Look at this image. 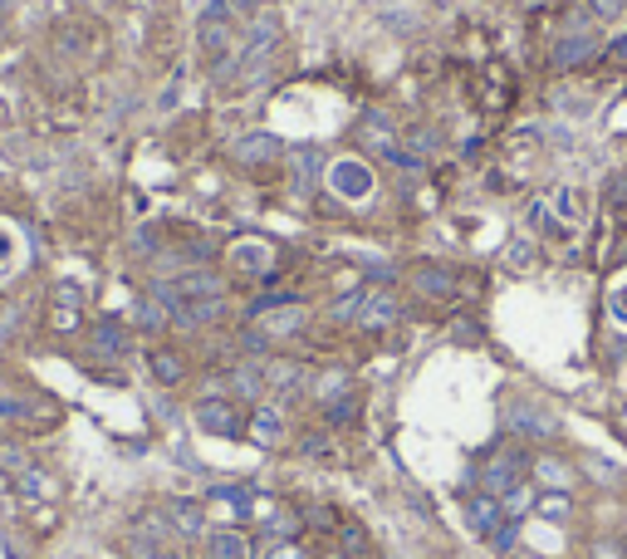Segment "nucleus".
Wrapping results in <instances>:
<instances>
[{
  "label": "nucleus",
  "mask_w": 627,
  "mask_h": 559,
  "mask_svg": "<svg viewBox=\"0 0 627 559\" xmlns=\"http://www.w3.org/2000/svg\"><path fill=\"white\" fill-rule=\"evenodd\" d=\"M476 476H480V490H485V496L505 500L515 486H525V476H529V457H525L519 447H500V451H490L485 466H480Z\"/></svg>",
  "instance_id": "1"
},
{
  "label": "nucleus",
  "mask_w": 627,
  "mask_h": 559,
  "mask_svg": "<svg viewBox=\"0 0 627 559\" xmlns=\"http://www.w3.org/2000/svg\"><path fill=\"white\" fill-rule=\"evenodd\" d=\"M192 422L201 432H211V437H245V412L235 398H225V392H206V398H196L192 408Z\"/></svg>",
  "instance_id": "2"
},
{
  "label": "nucleus",
  "mask_w": 627,
  "mask_h": 559,
  "mask_svg": "<svg viewBox=\"0 0 627 559\" xmlns=\"http://www.w3.org/2000/svg\"><path fill=\"white\" fill-rule=\"evenodd\" d=\"M353 147L358 153H372V157H382V162H397L402 157V133H397V123H392L388 113H358V123H353Z\"/></svg>",
  "instance_id": "3"
},
{
  "label": "nucleus",
  "mask_w": 627,
  "mask_h": 559,
  "mask_svg": "<svg viewBox=\"0 0 627 559\" xmlns=\"http://www.w3.org/2000/svg\"><path fill=\"white\" fill-rule=\"evenodd\" d=\"M323 182H329V192L339 196V202H368L372 167L362 162V157H333V162L323 167Z\"/></svg>",
  "instance_id": "4"
},
{
  "label": "nucleus",
  "mask_w": 627,
  "mask_h": 559,
  "mask_svg": "<svg viewBox=\"0 0 627 559\" xmlns=\"http://www.w3.org/2000/svg\"><path fill=\"white\" fill-rule=\"evenodd\" d=\"M505 427H509V437H534V441L558 437V417L549 408H539V402H529V398L505 402Z\"/></svg>",
  "instance_id": "5"
},
{
  "label": "nucleus",
  "mask_w": 627,
  "mask_h": 559,
  "mask_svg": "<svg viewBox=\"0 0 627 559\" xmlns=\"http://www.w3.org/2000/svg\"><path fill=\"white\" fill-rule=\"evenodd\" d=\"M284 157V143L274 133H245L231 143V162L235 167H270Z\"/></svg>",
  "instance_id": "6"
},
{
  "label": "nucleus",
  "mask_w": 627,
  "mask_h": 559,
  "mask_svg": "<svg viewBox=\"0 0 627 559\" xmlns=\"http://www.w3.org/2000/svg\"><path fill=\"white\" fill-rule=\"evenodd\" d=\"M162 515H167V525H172L176 539H201V535H206V506H201V500L172 496V500L162 506Z\"/></svg>",
  "instance_id": "7"
},
{
  "label": "nucleus",
  "mask_w": 627,
  "mask_h": 559,
  "mask_svg": "<svg viewBox=\"0 0 627 559\" xmlns=\"http://www.w3.org/2000/svg\"><path fill=\"white\" fill-rule=\"evenodd\" d=\"M598 54V35L593 29H568L564 39H558L554 49H549V64L564 74V69H578V64H588V59Z\"/></svg>",
  "instance_id": "8"
},
{
  "label": "nucleus",
  "mask_w": 627,
  "mask_h": 559,
  "mask_svg": "<svg viewBox=\"0 0 627 559\" xmlns=\"http://www.w3.org/2000/svg\"><path fill=\"white\" fill-rule=\"evenodd\" d=\"M466 525H470V535L490 539L500 525H505V506H500L495 496H485V490H476V496L466 500Z\"/></svg>",
  "instance_id": "9"
},
{
  "label": "nucleus",
  "mask_w": 627,
  "mask_h": 559,
  "mask_svg": "<svg viewBox=\"0 0 627 559\" xmlns=\"http://www.w3.org/2000/svg\"><path fill=\"white\" fill-rule=\"evenodd\" d=\"M231 265L241 275H250V280H270L274 275V251L260 241H235L231 245Z\"/></svg>",
  "instance_id": "10"
},
{
  "label": "nucleus",
  "mask_w": 627,
  "mask_h": 559,
  "mask_svg": "<svg viewBox=\"0 0 627 559\" xmlns=\"http://www.w3.org/2000/svg\"><path fill=\"white\" fill-rule=\"evenodd\" d=\"M245 437L255 441V447H280L284 441V412L280 408H270V402H260V408L250 412V422H245Z\"/></svg>",
  "instance_id": "11"
},
{
  "label": "nucleus",
  "mask_w": 627,
  "mask_h": 559,
  "mask_svg": "<svg viewBox=\"0 0 627 559\" xmlns=\"http://www.w3.org/2000/svg\"><path fill=\"white\" fill-rule=\"evenodd\" d=\"M397 314H402V304H397V294L392 290H368V300H362V314H358V329H392L397 324Z\"/></svg>",
  "instance_id": "12"
},
{
  "label": "nucleus",
  "mask_w": 627,
  "mask_h": 559,
  "mask_svg": "<svg viewBox=\"0 0 627 559\" xmlns=\"http://www.w3.org/2000/svg\"><path fill=\"white\" fill-rule=\"evenodd\" d=\"M221 388H231L235 402H260L265 398V363H235Z\"/></svg>",
  "instance_id": "13"
},
{
  "label": "nucleus",
  "mask_w": 627,
  "mask_h": 559,
  "mask_svg": "<svg viewBox=\"0 0 627 559\" xmlns=\"http://www.w3.org/2000/svg\"><path fill=\"white\" fill-rule=\"evenodd\" d=\"M411 284H417L421 300H456V290H460V280L446 265H421V270H411Z\"/></svg>",
  "instance_id": "14"
},
{
  "label": "nucleus",
  "mask_w": 627,
  "mask_h": 559,
  "mask_svg": "<svg viewBox=\"0 0 627 559\" xmlns=\"http://www.w3.org/2000/svg\"><path fill=\"white\" fill-rule=\"evenodd\" d=\"M147 373L157 388H182L186 382V359L176 349H147Z\"/></svg>",
  "instance_id": "15"
},
{
  "label": "nucleus",
  "mask_w": 627,
  "mask_h": 559,
  "mask_svg": "<svg viewBox=\"0 0 627 559\" xmlns=\"http://www.w3.org/2000/svg\"><path fill=\"white\" fill-rule=\"evenodd\" d=\"M529 476H534L544 490H574L578 471L568 466L564 457H534V461H529Z\"/></svg>",
  "instance_id": "16"
},
{
  "label": "nucleus",
  "mask_w": 627,
  "mask_h": 559,
  "mask_svg": "<svg viewBox=\"0 0 627 559\" xmlns=\"http://www.w3.org/2000/svg\"><path fill=\"white\" fill-rule=\"evenodd\" d=\"M206 555L211 559H250V539H245V530H235V525L206 530Z\"/></svg>",
  "instance_id": "17"
},
{
  "label": "nucleus",
  "mask_w": 627,
  "mask_h": 559,
  "mask_svg": "<svg viewBox=\"0 0 627 559\" xmlns=\"http://www.w3.org/2000/svg\"><path fill=\"white\" fill-rule=\"evenodd\" d=\"M94 349L103 353V359H123V353L133 349V333H127V324H118V319H98L94 324Z\"/></svg>",
  "instance_id": "18"
},
{
  "label": "nucleus",
  "mask_w": 627,
  "mask_h": 559,
  "mask_svg": "<svg viewBox=\"0 0 627 559\" xmlns=\"http://www.w3.org/2000/svg\"><path fill=\"white\" fill-rule=\"evenodd\" d=\"M304 329V309L299 304H284V309H270L260 319V339L265 343H274V339H290V333H299Z\"/></svg>",
  "instance_id": "19"
},
{
  "label": "nucleus",
  "mask_w": 627,
  "mask_h": 559,
  "mask_svg": "<svg viewBox=\"0 0 627 559\" xmlns=\"http://www.w3.org/2000/svg\"><path fill=\"white\" fill-rule=\"evenodd\" d=\"M314 402H319V408H329V402H339L343 392H353V373L348 368H323L319 378H314Z\"/></svg>",
  "instance_id": "20"
},
{
  "label": "nucleus",
  "mask_w": 627,
  "mask_h": 559,
  "mask_svg": "<svg viewBox=\"0 0 627 559\" xmlns=\"http://www.w3.org/2000/svg\"><path fill=\"white\" fill-rule=\"evenodd\" d=\"M123 555H127V559H186L176 545H162V539L143 535V530H133V535L123 539Z\"/></svg>",
  "instance_id": "21"
},
{
  "label": "nucleus",
  "mask_w": 627,
  "mask_h": 559,
  "mask_svg": "<svg viewBox=\"0 0 627 559\" xmlns=\"http://www.w3.org/2000/svg\"><path fill=\"white\" fill-rule=\"evenodd\" d=\"M304 378H309V373H304L299 363H290V359H270V363H265V388H274V392H299Z\"/></svg>",
  "instance_id": "22"
},
{
  "label": "nucleus",
  "mask_w": 627,
  "mask_h": 559,
  "mask_svg": "<svg viewBox=\"0 0 627 559\" xmlns=\"http://www.w3.org/2000/svg\"><path fill=\"white\" fill-rule=\"evenodd\" d=\"M78 309H84V290H78L74 280H59L54 284V324L59 329H74Z\"/></svg>",
  "instance_id": "23"
},
{
  "label": "nucleus",
  "mask_w": 627,
  "mask_h": 559,
  "mask_svg": "<svg viewBox=\"0 0 627 559\" xmlns=\"http://www.w3.org/2000/svg\"><path fill=\"white\" fill-rule=\"evenodd\" d=\"M167 324H172V309H167V304L157 300V294H152V300H143V304H137V314H133V329H143V333H162Z\"/></svg>",
  "instance_id": "24"
},
{
  "label": "nucleus",
  "mask_w": 627,
  "mask_h": 559,
  "mask_svg": "<svg viewBox=\"0 0 627 559\" xmlns=\"http://www.w3.org/2000/svg\"><path fill=\"white\" fill-rule=\"evenodd\" d=\"M15 486H20V490H25V496H29V500H54V496H59V481H54V476H49V471H45V466H29V471H25V476H20V481H15Z\"/></svg>",
  "instance_id": "25"
},
{
  "label": "nucleus",
  "mask_w": 627,
  "mask_h": 559,
  "mask_svg": "<svg viewBox=\"0 0 627 559\" xmlns=\"http://www.w3.org/2000/svg\"><path fill=\"white\" fill-rule=\"evenodd\" d=\"M35 466V461H29V451L20 447V441H10V437H0V476H10V481H20L25 476V471Z\"/></svg>",
  "instance_id": "26"
},
{
  "label": "nucleus",
  "mask_w": 627,
  "mask_h": 559,
  "mask_svg": "<svg viewBox=\"0 0 627 559\" xmlns=\"http://www.w3.org/2000/svg\"><path fill=\"white\" fill-rule=\"evenodd\" d=\"M534 510L544 520H568V515H574V496H568V490H539Z\"/></svg>",
  "instance_id": "27"
},
{
  "label": "nucleus",
  "mask_w": 627,
  "mask_h": 559,
  "mask_svg": "<svg viewBox=\"0 0 627 559\" xmlns=\"http://www.w3.org/2000/svg\"><path fill=\"white\" fill-rule=\"evenodd\" d=\"M583 476H588V481H598V486H607V490H617V486L627 481L623 471H617L607 457H583Z\"/></svg>",
  "instance_id": "28"
},
{
  "label": "nucleus",
  "mask_w": 627,
  "mask_h": 559,
  "mask_svg": "<svg viewBox=\"0 0 627 559\" xmlns=\"http://www.w3.org/2000/svg\"><path fill=\"white\" fill-rule=\"evenodd\" d=\"M339 549H343L348 559H368V555H372L368 530H362V525H339Z\"/></svg>",
  "instance_id": "29"
},
{
  "label": "nucleus",
  "mask_w": 627,
  "mask_h": 559,
  "mask_svg": "<svg viewBox=\"0 0 627 559\" xmlns=\"http://www.w3.org/2000/svg\"><path fill=\"white\" fill-rule=\"evenodd\" d=\"M534 500H539V490L529 486V481H525V486H515V490H509L505 500H500V506H505V520H519V515H529V510H534Z\"/></svg>",
  "instance_id": "30"
},
{
  "label": "nucleus",
  "mask_w": 627,
  "mask_h": 559,
  "mask_svg": "<svg viewBox=\"0 0 627 559\" xmlns=\"http://www.w3.org/2000/svg\"><path fill=\"white\" fill-rule=\"evenodd\" d=\"M323 417H329V427H348V422L358 417V392H343L339 402H329V408H323Z\"/></svg>",
  "instance_id": "31"
},
{
  "label": "nucleus",
  "mask_w": 627,
  "mask_h": 559,
  "mask_svg": "<svg viewBox=\"0 0 627 559\" xmlns=\"http://www.w3.org/2000/svg\"><path fill=\"white\" fill-rule=\"evenodd\" d=\"M362 300H368V290H353V294H343V300L333 304V324H358Z\"/></svg>",
  "instance_id": "32"
},
{
  "label": "nucleus",
  "mask_w": 627,
  "mask_h": 559,
  "mask_svg": "<svg viewBox=\"0 0 627 559\" xmlns=\"http://www.w3.org/2000/svg\"><path fill=\"white\" fill-rule=\"evenodd\" d=\"M490 549H495V555H505V559L515 555V549H519V520H505V525L490 535Z\"/></svg>",
  "instance_id": "33"
},
{
  "label": "nucleus",
  "mask_w": 627,
  "mask_h": 559,
  "mask_svg": "<svg viewBox=\"0 0 627 559\" xmlns=\"http://www.w3.org/2000/svg\"><path fill=\"white\" fill-rule=\"evenodd\" d=\"M299 515H304V530H319V535L339 530V515H333L329 506H309V510H299Z\"/></svg>",
  "instance_id": "34"
},
{
  "label": "nucleus",
  "mask_w": 627,
  "mask_h": 559,
  "mask_svg": "<svg viewBox=\"0 0 627 559\" xmlns=\"http://www.w3.org/2000/svg\"><path fill=\"white\" fill-rule=\"evenodd\" d=\"M319 172V147L314 153H299V167H294V192L304 196V186H309V177Z\"/></svg>",
  "instance_id": "35"
},
{
  "label": "nucleus",
  "mask_w": 627,
  "mask_h": 559,
  "mask_svg": "<svg viewBox=\"0 0 627 559\" xmlns=\"http://www.w3.org/2000/svg\"><path fill=\"white\" fill-rule=\"evenodd\" d=\"M529 226H534V231H558V216L549 211V202H534L529 206Z\"/></svg>",
  "instance_id": "36"
},
{
  "label": "nucleus",
  "mask_w": 627,
  "mask_h": 559,
  "mask_svg": "<svg viewBox=\"0 0 627 559\" xmlns=\"http://www.w3.org/2000/svg\"><path fill=\"white\" fill-rule=\"evenodd\" d=\"M505 260L515 265V270H529V265H534V245H529V241H515V245L505 251Z\"/></svg>",
  "instance_id": "37"
},
{
  "label": "nucleus",
  "mask_w": 627,
  "mask_h": 559,
  "mask_svg": "<svg viewBox=\"0 0 627 559\" xmlns=\"http://www.w3.org/2000/svg\"><path fill=\"white\" fill-rule=\"evenodd\" d=\"M554 216H564V221H574V216H578V196H574V186H564V192L554 196Z\"/></svg>",
  "instance_id": "38"
},
{
  "label": "nucleus",
  "mask_w": 627,
  "mask_h": 559,
  "mask_svg": "<svg viewBox=\"0 0 627 559\" xmlns=\"http://www.w3.org/2000/svg\"><path fill=\"white\" fill-rule=\"evenodd\" d=\"M588 559H627V555L617 539H593V545H588Z\"/></svg>",
  "instance_id": "39"
},
{
  "label": "nucleus",
  "mask_w": 627,
  "mask_h": 559,
  "mask_svg": "<svg viewBox=\"0 0 627 559\" xmlns=\"http://www.w3.org/2000/svg\"><path fill=\"white\" fill-rule=\"evenodd\" d=\"M299 451L304 457H329V437H323V432H309V437H299Z\"/></svg>",
  "instance_id": "40"
},
{
  "label": "nucleus",
  "mask_w": 627,
  "mask_h": 559,
  "mask_svg": "<svg viewBox=\"0 0 627 559\" xmlns=\"http://www.w3.org/2000/svg\"><path fill=\"white\" fill-rule=\"evenodd\" d=\"M270 559H309V555L299 549V539H274V545H270Z\"/></svg>",
  "instance_id": "41"
},
{
  "label": "nucleus",
  "mask_w": 627,
  "mask_h": 559,
  "mask_svg": "<svg viewBox=\"0 0 627 559\" xmlns=\"http://www.w3.org/2000/svg\"><path fill=\"white\" fill-rule=\"evenodd\" d=\"M607 309H613L617 324H627V284H617V290L607 294Z\"/></svg>",
  "instance_id": "42"
},
{
  "label": "nucleus",
  "mask_w": 627,
  "mask_h": 559,
  "mask_svg": "<svg viewBox=\"0 0 627 559\" xmlns=\"http://www.w3.org/2000/svg\"><path fill=\"white\" fill-rule=\"evenodd\" d=\"M451 339H456V343H480V324L456 319V329H451Z\"/></svg>",
  "instance_id": "43"
},
{
  "label": "nucleus",
  "mask_w": 627,
  "mask_h": 559,
  "mask_svg": "<svg viewBox=\"0 0 627 559\" xmlns=\"http://www.w3.org/2000/svg\"><path fill=\"white\" fill-rule=\"evenodd\" d=\"M607 64H627V35H617L613 45H607Z\"/></svg>",
  "instance_id": "44"
},
{
  "label": "nucleus",
  "mask_w": 627,
  "mask_h": 559,
  "mask_svg": "<svg viewBox=\"0 0 627 559\" xmlns=\"http://www.w3.org/2000/svg\"><path fill=\"white\" fill-rule=\"evenodd\" d=\"M588 5L598 10L603 20H613V15H623V0H588Z\"/></svg>",
  "instance_id": "45"
},
{
  "label": "nucleus",
  "mask_w": 627,
  "mask_h": 559,
  "mask_svg": "<svg viewBox=\"0 0 627 559\" xmlns=\"http://www.w3.org/2000/svg\"><path fill=\"white\" fill-rule=\"evenodd\" d=\"M225 5H231V20H235V15H255V10H260V0H225Z\"/></svg>",
  "instance_id": "46"
},
{
  "label": "nucleus",
  "mask_w": 627,
  "mask_h": 559,
  "mask_svg": "<svg viewBox=\"0 0 627 559\" xmlns=\"http://www.w3.org/2000/svg\"><path fill=\"white\" fill-rule=\"evenodd\" d=\"M509 559H539V555H525V549H515V555H509Z\"/></svg>",
  "instance_id": "47"
},
{
  "label": "nucleus",
  "mask_w": 627,
  "mask_h": 559,
  "mask_svg": "<svg viewBox=\"0 0 627 559\" xmlns=\"http://www.w3.org/2000/svg\"><path fill=\"white\" fill-rule=\"evenodd\" d=\"M329 559H348V555H343V549H333V555H329Z\"/></svg>",
  "instance_id": "48"
},
{
  "label": "nucleus",
  "mask_w": 627,
  "mask_h": 559,
  "mask_svg": "<svg viewBox=\"0 0 627 559\" xmlns=\"http://www.w3.org/2000/svg\"><path fill=\"white\" fill-rule=\"evenodd\" d=\"M617 545H623V555H627V530H623V539H617Z\"/></svg>",
  "instance_id": "49"
}]
</instances>
